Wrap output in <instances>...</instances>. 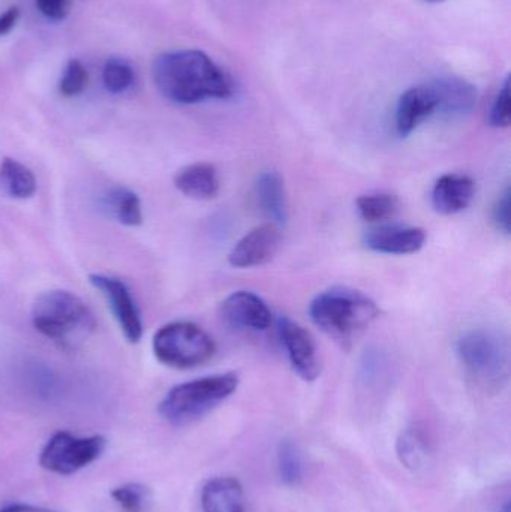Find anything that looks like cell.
Here are the masks:
<instances>
[{
	"mask_svg": "<svg viewBox=\"0 0 511 512\" xmlns=\"http://www.w3.org/2000/svg\"><path fill=\"white\" fill-rule=\"evenodd\" d=\"M105 89L114 95L126 92L134 83V71L128 63L120 59H110L102 71Z\"/></svg>",
	"mask_w": 511,
	"mask_h": 512,
	"instance_id": "cell-23",
	"label": "cell"
},
{
	"mask_svg": "<svg viewBox=\"0 0 511 512\" xmlns=\"http://www.w3.org/2000/svg\"><path fill=\"white\" fill-rule=\"evenodd\" d=\"M278 331L294 372L303 381H315L321 375V358L312 334L287 316L279 319Z\"/></svg>",
	"mask_w": 511,
	"mask_h": 512,
	"instance_id": "cell-9",
	"label": "cell"
},
{
	"mask_svg": "<svg viewBox=\"0 0 511 512\" xmlns=\"http://www.w3.org/2000/svg\"><path fill=\"white\" fill-rule=\"evenodd\" d=\"M237 387L239 378L236 373L204 376L183 382L171 388L159 403V415L173 426H185L209 414L212 409L233 396Z\"/></svg>",
	"mask_w": 511,
	"mask_h": 512,
	"instance_id": "cell-4",
	"label": "cell"
},
{
	"mask_svg": "<svg viewBox=\"0 0 511 512\" xmlns=\"http://www.w3.org/2000/svg\"><path fill=\"white\" fill-rule=\"evenodd\" d=\"M465 372L486 388H498L509 379L510 345L507 337L491 328H474L456 343Z\"/></svg>",
	"mask_w": 511,
	"mask_h": 512,
	"instance_id": "cell-5",
	"label": "cell"
},
{
	"mask_svg": "<svg viewBox=\"0 0 511 512\" xmlns=\"http://www.w3.org/2000/svg\"><path fill=\"white\" fill-rule=\"evenodd\" d=\"M152 346L159 363L179 370L203 366L216 352L212 336L200 325L189 321L170 322L159 328Z\"/></svg>",
	"mask_w": 511,
	"mask_h": 512,
	"instance_id": "cell-6",
	"label": "cell"
},
{
	"mask_svg": "<svg viewBox=\"0 0 511 512\" xmlns=\"http://www.w3.org/2000/svg\"><path fill=\"white\" fill-rule=\"evenodd\" d=\"M476 183L465 174H444L432 188V206L440 215H456L473 203Z\"/></svg>",
	"mask_w": 511,
	"mask_h": 512,
	"instance_id": "cell-14",
	"label": "cell"
},
{
	"mask_svg": "<svg viewBox=\"0 0 511 512\" xmlns=\"http://www.w3.org/2000/svg\"><path fill=\"white\" fill-rule=\"evenodd\" d=\"M510 120V77H507L489 108L488 122L492 128L504 129L509 128Z\"/></svg>",
	"mask_w": 511,
	"mask_h": 512,
	"instance_id": "cell-26",
	"label": "cell"
},
{
	"mask_svg": "<svg viewBox=\"0 0 511 512\" xmlns=\"http://www.w3.org/2000/svg\"><path fill=\"white\" fill-rule=\"evenodd\" d=\"M438 101V113L443 116H467L477 104V89L462 78L446 77L431 81Z\"/></svg>",
	"mask_w": 511,
	"mask_h": 512,
	"instance_id": "cell-15",
	"label": "cell"
},
{
	"mask_svg": "<svg viewBox=\"0 0 511 512\" xmlns=\"http://www.w3.org/2000/svg\"><path fill=\"white\" fill-rule=\"evenodd\" d=\"M492 218H494L495 227L498 228V231L506 234V236H510V227H511V191L510 188H507L504 191V194L498 198L497 204L494 207V213H492Z\"/></svg>",
	"mask_w": 511,
	"mask_h": 512,
	"instance_id": "cell-28",
	"label": "cell"
},
{
	"mask_svg": "<svg viewBox=\"0 0 511 512\" xmlns=\"http://www.w3.org/2000/svg\"><path fill=\"white\" fill-rule=\"evenodd\" d=\"M89 282L104 295L114 319L128 342H140L144 333L143 319L128 285L123 280L107 274H90Z\"/></svg>",
	"mask_w": 511,
	"mask_h": 512,
	"instance_id": "cell-8",
	"label": "cell"
},
{
	"mask_svg": "<svg viewBox=\"0 0 511 512\" xmlns=\"http://www.w3.org/2000/svg\"><path fill=\"white\" fill-rule=\"evenodd\" d=\"M0 512H54L50 510H45V508L41 507H33V505H24V504H14L8 505V507L3 508Z\"/></svg>",
	"mask_w": 511,
	"mask_h": 512,
	"instance_id": "cell-31",
	"label": "cell"
},
{
	"mask_svg": "<svg viewBox=\"0 0 511 512\" xmlns=\"http://www.w3.org/2000/svg\"><path fill=\"white\" fill-rule=\"evenodd\" d=\"M32 324L38 333L65 348L77 345L96 330L92 310L81 298L63 289L47 291L36 298Z\"/></svg>",
	"mask_w": 511,
	"mask_h": 512,
	"instance_id": "cell-3",
	"label": "cell"
},
{
	"mask_svg": "<svg viewBox=\"0 0 511 512\" xmlns=\"http://www.w3.org/2000/svg\"><path fill=\"white\" fill-rule=\"evenodd\" d=\"M36 8L48 20H65L71 12L74 0H35Z\"/></svg>",
	"mask_w": 511,
	"mask_h": 512,
	"instance_id": "cell-29",
	"label": "cell"
},
{
	"mask_svg": "<svg viewBox=\"0 0 511 512\" xmlns=\"http://www.w3.org/2000/svg\"><path fill=\"white\" fill-rule=\"evenodd\" d=\"M279 472L287 484H297L302 480V462L296 447L290 442L282 444L279 451Z\"/></svg>",
	"mask_w": 511,
	"mask_h": 512,
	"instance_id": "cell-27",
	"label": "cell"
},
{
	"mask_svg": "<svg viewBox=\"0 0 511 512\" xmlns=\"http://www.w3.org/2000/svg\"><path fill=\"white\" fill-rule=\"evenodd\" d=\"M174 186L185 197L207 201L213 200L219 194L221 182H219L218 171L212 164L198 162L182 168L174 177Z\"/></svg>",
	"mask_w": 511,
	"mask_h": 512,
	"instance_id": "cell-16",
	"label": "cell"
},
{
	"mask_svg": "<svg viewBox=\"0 0 511 512\" xmlns=\"http://www.w3.org/2000/svg\"><path fill=\"white\" fill-rule=\"evenodd\" d=\"M201 505L204 512H243L245 496L242 486L234 478H215L204 486Z\"/></svg>",
	"mask_w": 511,
	"mask_h": 512,
	"instance_id": "cell-18",
	"label": "cell"
},
{
	"mask_svg": "<svg viewBox=\"0 0 511 512\" xmlns=\"http://www.w3.org/2000/svg\"><path fill=\"white\" fill-rule=\"evenodd\" d=\"M438 113L437 95L431 83L411 87L402 93L396 107L395 126L399 137L413 134L429 117Z\"/></svg>",
	"mask_w": 511,
	"mask_h": 512,
	"instance_id": "cell-12",
	"label": "cell"
},
{
	"mask_svg": "<svg viewBox=\"0 0 511 512\" xmlns=\"http://www.w3.org/2000/svg\"><path fill=\"white\" fill-rule=\"evenodd\" d=\"M87 78H89V75H87L83 63L77 59L69 60L65 71H63L62 78H60V93L65 98H74V96L80 95L86 89Z\"/></svg>",
	"mask_w": 511,
	"mask_h": 512,
	"instance_id": "cell-25",
	"label": "cell"
},
{
	"mask_svg": "<svg viewBox=\"0 0 511 512\" xmlns=\"http://www.w3.org/2000/svg\"><path fill=\"white\" fill-rule=\"evenodd\" d=\"M221 318L234 330L264 331L272 325V310L254 292L237 291L221 304Z\"/></svg>",
	"mask_w": 511,
	"mask_h": 512,
	"instance_id": "cell-10",
	"label": "cell"
},
{
	"mask_svg": "<svg viewBox=\"0 0 511 512\" xmlns=\"http://www.w3.org/2000/svg\"><path fill=\"white\" fill-rule=\"evenodd\" d=\"M426 233L422 228L384 225L372 228L363 236L369 251L384 255H411L425 246Z\"/></svg>",
	"mask_w": 511,
	"mask_h": 512,
	"instance_id": "cell-13",
	"label": "cell"
},
{
	"mask_svg": "<svg viewBox=\"0 0 511 512\" xmlns=\"http://www.w3.org/2000/svg\"><path fill=\"white\" fill-rule=\"evenodd\" d=\"M0 188L15 200H29L38 186L30 168L15 159L5 158L0 162Z\"/></svg>",
	"mask_w": 511,
	"mask_h": 512,
	"instance_id": "cell-20",
	"label": "cell"
},
{
	"mask_svg": "<svg viewBox=\"0 0 511 512\" xmlns=\"http://www.w3.org/2000/svg\"><path fill=\"white\" fill-rule=\"evenodd\" d=\"M258 204L261 212L276 227H282L288 221L287 195L282 177L275 171L261 174L255 185Z\"/></svg>",
	"mask_w": 511,
	"mask_h": 512,
	"instance_id": "cell-17",
	"label": "cell"
},
{
	"mask_svg": "<svg viewBox=\"0 0 511 512\" xmlns=\"http://www.w3.org/2000/svg\"><path fill=\"white\" fill-rule=\"evenodd\" d=\"M356 209L363 221L369 224H383L398 215L401 201L396 195L386 192L362 195L357 198Z\"/></svg>",
	"mask_w": 511,
	"mask_h": 512,
	"instance_id": "cell-21",
	"label": "cell"
},
{
	"mask_svg": "<svg viewBox=\"0 0 511 512\" xmlns=\"http://www.w3.org/2000/svg\"><path fill=\"white\" fill-rule=\"evenodd\" d=\"M428 2L440 3V2H444V0H428Z\"/></svg>",
	"mask_w": 511,
	"mask_h": 512,
	"instance_id": "cell-32",
	"label": "cell"
},
{
	"mask_svg": "<svg viewBox=\"0 0 511 512\" xmlns=\"http://www.w3.org/2000/svg\"><path fill=\"white\" fill-rule=\"evenodd\" d=\"M153 80L162 96L176 104L192 105L234 95V81L200 50H179L156 57Z\"/></svg>",
	"mask_w": 511,
	"mask_h": 512,
	"instance_id": "cell-1",
	"label": "cell"
},
{
	"mask_svg": "<svg viewBox=\"0 0 511 512\" xmlns=\"http://www.w3.org/2000/svg\"><path fill=\"white\" fill-rule=\"evenodd\" d=\"M111 498L125 512H149L153 504L152 492L144 484L128 483L116 487Z\"/></svg>",
	"mask_w": 511,
	"mask_h": 512,
	"instance_id": "cell-22",
	"label": "cell"
},
{
	"mask_svg": "<svg viewBox=\"0 0 511 512\" xmlns=\"http://www.w3.org/2000/svg\"><path fill=\"white\" fill-rule=\"evenodd\" d=\"M18 17H20V11H18L17 6H12L0 15V36L11 32L12 27L17 24Z\"/></svg>",
	"mask_w": 511,
	"mask_h": 512,
	"instance_id": "cell-30",
	"label": "cell"
},
{
	"mask_svg": "<svg viewBox=\"0 0 511 512\" xmlns=\"http://www.w3.org/2000/svg\"><path fill=\"white\" fill-rule=\"evenodd\" d=\"M380 315V307L371 297L347 286H335L321 292L309 306L312 322L347 349Z\"/></svg>",
	"mask_w": 511,
	"mask_h": 512,
	"instance_id": "cell-2",
	"label": "cell"
},
{
	"mask_svg": "<svg viewBox=\"0 0 511 512\" xmlns=\"http://www.w3.org/2000/svg\"><path fill=\"white\" fill-rule=\"evenodd\" d=\"M107 447L104 436H75L57 432L42 448L39 465L57 475H72L102 456Z\"/></svg>",
	"mask_w": 511,
	"mask_h": 512,
	"instance_id": "cell-7",
	"label": "cell"
},
{
	"mask_svg": "<svg viewBox=\"0 0 511 512\" xmlns=\"http://www.w3.org/2000/svg\"><path fill=\"white\" fill-rule=\"evenodd\" d=\"M104 207L119 224L125 227H140L143 224L140 197L131 189L114 186L104 195Z\"/></svg>",
	"mask_w": 511,
	"mask_h": 512,
	"instance_id": "cell-19",
	"label": "cell"
},
{
	"mask_svg": "<svg viewBox=\"0 0 511 512\" xmlns=\"http://www.w3.org/2000/svg\"><path fill=\"white\" fill-rule=\"evenodd\" d=\"M281 233L276 225H261L242 237L231 249L228 261L236 268L261 267L278 254Z\"/></svg>",
	"mask_w": 511,
	"mask_h": 512,
	"instance_id": "cell-11",
	"label": "cell"
},
{
	"mask_svg": "<svg viewBox=\"0 0 511 512\" xmlns=\"http://www.w3.org/2000/svg\"><path fill=\"white\" fill-rule=\"evenodd\" d=\"M425 439L417 430H408L399 441V456L408 468H419L426 459Z\"/></svg>",
	"mask_w": 511,
	"mask_h": 512,
	"instance_id": "cell-24",
	"label": "cell"
}]
</instances>
